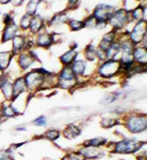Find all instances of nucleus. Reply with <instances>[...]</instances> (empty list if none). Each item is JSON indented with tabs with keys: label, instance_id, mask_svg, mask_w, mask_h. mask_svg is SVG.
I'll list each match as a JSON object with an SVG mask.
<instances>
[{
	"label": "nucleus",
	"instance_id": "nucleus-3",
	"mask_svg": "<svg viewBox=\"0 0 147 160\" xmlns=\"http://www.w3.org/2000/svg\"><path fill=\"white\" fill-rule=\"evenodd\" d=\"M79 78L75 75L71 66H62L57 73V88L73 90L79 87Z\"/></svg>",
	"mask_w": 147,
	"mask_h": 160
},
{
	"label": "nucleus",
	"instance_id": "nucleus-10",
	"mask_svg": "<svg viewBox=\"0 0 147 160\" xmlns=\"http://www.w3.org/2000/svg\"><path fill=\"white\" fill-rule=\"evenodd\" d=\"M34 43H36V47L42 48V49L51 48L54 45L51 32H47L46 30H43L42 32H38L34 36Z\"/></svg>",
	"mask_w": 147,
	"mask_h": 160
},
{
	"label": "nucleus",
	"instance_id": "nucleus-28",
	"mask_svg": "<svg viewBox=\"0 0 147 160\" xmlns=\"http://www.w3.org/2000/svg\"><path fill=\"white\" fill-rule=\"evenodd\" d=\"M67 26L69 28V30L71 32H80L81 30L85 29V24H83V21L80 19H74V18H70L68 21Z\"/></svg>",
	"mask_w": 147,
	"mask_h": 160
},
{
	"label": "nucleus",
	"instance_id": "nucleus-37",
	"mask_svg": "<svg viewBox=\"0 0 147 160\" xmlns=\"http://www.w3.org/2000/svg\"><path fill=\"white\" fill-rule=\"evenodd\" d=\"M2 22L4 25H8L12 22H15V15H14V13H5L2 18Z\"/></svg>",
	"mask_w": 147,
	"mask_h": 160
},
{
	"label": "nucleus",
	"instance_id": "nucleus-46",
	"mask_svg": "<svg viewBox=\"0 0 147 160\" xmlns=\"http://www.w3.org/2000/svg\"><path fill=\"white\" fill-rule=\"evenodd\" d=\"M139 3H142L143 5H145L147 7V0H138Z\"/></svg>",
	"mask_w": 147,
	"mask_h": 160
},
{
	"label": "nucleus",
	"instance_id": "nucleus-38",
	"mask_svg": "<svg viewBox=\"0 0 147 160\" xmlns=\"http://www.w3.org/2000/svg\"><path fill=\"white\" fill-rule=\"evenodd\" d=\"M81 0H67V10H74L78 8Z\"/></svg>",
	"mask_w": 147,
	"mask_h": 160
},
{
	"label": "nucleus",
	"instance_id": "nucleus-9",
	"mask_svg": "<svg viewBox=\"0 0 147 160\" xmlns=\"http://www.w3.org/2000/svg\"><path fill=\"white\" fill-rule=\"evenodd\" d=\"M15 57H16V63L20 69V71L24 74L27 71H30L31 69H32V67L34 65V63H37V61L32 57V55L27 50H25L17 54Z\"/></svg>",
	"mask_w": 147,
	"mask_h": 160
},
{
	"label": "nucleus",
	"instance_id": "nucleus-49",
	"mask_svg": "<svg viewBox=\"0 0 147 160\" xmlns=\"http://www.w3.org/2000/svg\"><path fill=\"white\" fill-rule=\"evenodd\" d=\"M2 15V11H1V9H0V16Z\"/></svg>",
	"mask_w": 147,
	"mask_h": 160
},
{
	"label": "nucleus",
	"instance_id": "nucleus-19",
	"mask_svg": "<svg viewBox=\"0 0 147 160\" xmlns=\"http://www.w3.org/2000/svg\"><path fill=\"white\" fill-rule=\"evenodd\" d=\"M80 56V52L78 49H72L70 48L69 50L65 51L63 54L60 55L59 62L61 66H71L73 62Z\"/></svg>",
	"mask_w": 147,
	"mask_h": 160
},
{
	"label": "nucleus",
	"instance_id": "nucleus-8",
	"mask_svg": "<svg viewBox=\"0 0 147 160\" xmlns=\"http://www.w3.org/2000/svg\"><path fill=\"white\" fill-rule=\"evenodd\" d=\"M117 9V6H114L108 3H98L94 6L91 12L92 16L97 20V22H107L113 13Z\"/></svg>",
	"mask_w": 147,
	"mask_h": 160
},
{
	"label": "nucleus",
	"instance_id": "nucleus-32",
	"mask_svg": "<svg viewBox=\"0 0 147 160\" xmlns=\"http://www.w3.org/2000/svg\"><path fill=\"white\" fill-rule=\"evenodd\" d=\"M83 24H85V29L87 30H95L96 24H97V20L92 16V14L90 13L88 15H86L85 18L82 19Z\"/></svg>",
	"mask_w": 147,
	"mask_h": 160
},
{
	"label": "nucleus",
	"instance_id": "nucleus-40",
	"mask_svg": "<svg viewBox=\"0 0 147 160\" xmlns=\"http://www.w3.org/2000/svg\"><path fill=\"white\" fill-rule=\"evenodd\" d=\"M108 27H109V25H108L107 22H97L95 30H98V31H104L105 29H107Z\"/></svg>",
	"mask_w": 147,
	"mask_h": 160
},
{
	"label": "nucleus",
	"instance_id": "nucleus-35",
	"mask_svg": "<svg viewBox=\"0 0 147 160\" xmlns=\"http://www.w3.org/2000/svg\"><path fill=\"white\" fill-rule=\"evenodd\" d=\"M62 160H86V159L83 157L79 151H76V152H71V153L66 154L62 158Z\"/></svg>",
	"mask_w": 147,
	"mask_h": 160
},
{
	"label": "nucleus",
	"instance_id": "nucleus-34",
	"mask_svg": "<svg viewBox=\"0 0 147 160\" xmlns=\"http://www.w3.org/2000/svg\"><path fill=\"white\" fill-rule=\"evenodd\" d=\"M59 137H60V132L58 130L51 129V130L46 131L44 133V138L50 142H55L56 140H58Z\"/></svg>",
	"mask_w": 147,
	"mask_h": 160
},
{
	"label": "nucleus",
	"instance_id": "nucleus-2",
	"mask_svg": "<svg viewBox=\"0 0 147 160\" xmlns=\"http://www.w3.org/2000/svg\"><path fill=\"white\" fill-rule=\"evenodd\" d=\"M134 23L131 21L130 11L125 9L124 7H117L113 15L108 21V25L111 30H114L118 32L127 30Z\"/></svg>",
	"mask_w": 147,
	"mask_h": 160
},
{
	"label": "nucleus",
	"instance_id": "nucleus-31",
	"mask_svg": "<svg viewBox=\"0 0 147 160\" xmlns=\"http://www.w3.org/2000/svg\"><path fill=\"white\" fill-rule=\"evenodd\" d=\"M32 17L29 14L25 13L24 15L21 17L20 21H19V28L21 32H29V29H30V25H31V21H32Z\"/></svg>",
	"mask_w": 147,
	"mask_h": 160
},
{
	"label": "nucleus",
	"instance_id": "nucleus-33",
	"mask_svg": "<svg viewBox=\"0 0 147 160\" xmlns=\"http://www.w3.org/2000/svg\"><path fill=\"white\" fill-rule=\"evenodd\" d=\"M119 124H120V121H119V119H117V118L106 117V118H103L101 120V126L105 129L113 128Z\"/></svg>",
	"mask_w": 147,
	"mask_h": 160
},
{
	"label": "nucleus",
	"instance_id": "nucleus-4",
	"mask_svg": "<svg viewBox=\"0 0 147 160\" xmlns=\"http://www.w3.org/2000/svg\"><path fill=\"white\" fill-rule=\"evenodd\" d=\"M143 144V142L138 141L136 138H124V140L114 142L112 150L114 153L118 154H132L140 150Z\"/></svg>",
	"mask_w": 147,
	"mask_h": 160
},
{
	"label": "nucleus",
	"instance_id": "nucleus-20",
	"mask_svg": "<svg viewBox=\"0 0 147 160\" xmlns=\"http://www.w3.org/2000/svg\"><path fill=\"white\" fill-rule=\"evenodd\" d=\"M83 59L86 60L89 63L98 64V59H97V44L93 43H88L85 47L82 52Z\"/></svg>",
	"mask_w": 147,
	"mask_h": 160
},
{
	"label": "nucleus",
	"instance_id": "nucleus-43",
	"mask_svg": "<svg viewBox=\"0 0 147 160\" xmlns=\"http://www.w3.org/2000/svg\"><path fill=\"white\" fill-rule=\"evenodd\" d=\"M10 3H11V0H0V5H7Z\"/></svg>",
	"mask_w": 147,
	"mask_h": 160
},
{
	"label": "nucleus",
	"instance_id": "nucleus-29",
	"mask_svg": "<svg viewBox=\"0 0 147 160\" xmlns=\"http://www.w3.org/2000/svg\"><path fill=\"white\" fill-rule=\"evenodd\" d=\"M0 113H1L3 118H13L16 115H18V112L16 109L13 107L12 104H2V107L0 109Z\"/></svg>",
	"mask_w": 147,
	"mask_h": 160
},
{
	"label": "nucleus",
	"instance_id": "nucleus-39",
	"mask_svg": "<svg viewBox=\"0 0 147 160\" xmlns=\"http://www.w3.org/2000/svg\"><path fill=\"white\" fill-rule=\"evenodd\" d=\"M97 59H98V63L99 62H103L105 60H107V55H106V51L101 50L97 47Z\"/></svg>",
	"mask_w": 147,
	"mask_h": 160
},
{
	"label": "nucleus",
	"instance_id": "nucleus-16",
	"mask_svg": "<svg viewBox=\"0 0 147 160\" xmlns=\"http://www.w3.org/2000/svg\"><path fill=\"white\" fill-rule=\"evenodd\" d=\"M79 152L86 159H99L104 156V151L103 149H101V148L83 145L82 148L79 149Z\"/></svg>",
	"mask_w": 147,
	"mask_h": 160
},
{
	"label": "nucleus",
	"instance_id": "nucleus-7",
	"mask_svg": "<svg viewBox=\"0 0 147 160\" xmlns=\"http://www.w3.org/2000/svg\"><path fill=\"white\" fill-rule=\"evenodd\" d=\"M147 30V19L138 21L131 24L130 28H128L129 38L135 45L141 44L145 39V34Z\"/></svg>",
	"mask_w": 147,
	"mask_h": 160
},
{
	"label": "nucleus",
	"instance_id": "nucleus-11",
	"mask_svg": "<svg viewBox=\"0 0 147 160\" xmlns=\"http://www.w3.org/2000/svg\"><path fill=\"white\" fill-rule=\"evenodd\" d=\"M88 66H89V62H87L83 58L78 57L73 62V64L71 65V68L78 78L90 79L88 76V68H89Z\"/></svg>",
	"mask_w": 147,
	"mask_h": 160
},
{
	"label": "nucleus",
	"instance_id": "nucleus-14",
	"mask_svg": "<svg viewBox=\"0 0 147 160\" xmlns=\"http://www.w3.org/2000/svg\"><path fill=\"white\" fill-rule=\"evenodd\" d=\"M45 28H46V20L40 14H36V15H33L32 17L30 29L27 32L31 36H36L38 32L45 30Z\"/></svg>",
	"mask_w": 147,
	"mask_h": 160
},
{
	"label": "nucleus",
	"instance_id": "nucleus-23",
	"mask_svg": "<svg viewBox=\"0 0 147 160\" xmlns=\"http://www.w3.org/2000/svg\"><path fill=\"white\" fill-rule=\"evenodd\" d=\"M146 10H147V7L143 5L142 3H139L134 9H131L130 11V18L132 22L135 23V22H138V21L146 19Z\"/></svg>",
	"mask_w": 147,
	"mask_h": 160
},
{
	"label": "nucleus",
	"instance_id": "nucleus-12",
	"mask_svg": "<svg viewBox=\"0 0 147 160\" xmlns=\"http://www.w3.org/2000/svg\"><path fill=\"white\" fill-rule=\"evenodd\" d=\"M20 32H21V30L19 28V25L16 22H12L8 25H4L0 42L2 44L9 42V41H11L17 34L20 33Z\"/></svg>",
	"mask_w": 147,
	"mask_h": 160
},
{
	"label": "nucleus",
	"instance_id": "nucleus-45",
	"mask_svg": "<svg viewBox=\"0 0 147 160\" xmlns=\"http://www.w3.org/2000/svg\"><path fill=\"white\" fill-rule=\"evenodd\" d=\"M6 74V72H4L3 70H1V69H0V80H1L2 78H3V76Z\"/></svg>",
	"mask_w": 147,
	"mask_h": 160
},
{
	"label": "nucleus",
	"instance_id": "nucleus-41",
	"mask_svg": "<svg viewBox=\"0 0 147 160\" xmlns=\"http://www.w3.org/2000/svg\"><path fill=\"white\" fill-rule=\"evenodd\" d=\"M10 155V150L8 149H2V150H0V160H2L4 158H6L7 156H9Z\"/></svg>",
	"mask_w": 147,
	"mask_h": 160
},
{
	"label": "nucleus",
	"instance_id": "nucleus-30",
	"mask_svg": "<svg viewBox=\"0 0 147 160\" xmlns=\"http://www.w3.org/2000/svg\"><path fill=\"white\" fill-rule=\"evenodd\" d=\"M107 140L105 138H101V137H98V138H90V140L85 141L83 142V145L86 147H95V148H102L104 145L107 144Z\"/></svg>",
	"mask_w": 147,
	"mask_h": 160
},
{
	"label": "nucleus",
	"instance_id": "nucleus-15",
	"mask_svg": "<svg viewBox=\"0 0 147 160\" xmlns=\"http://www.w3.org/2000/svg\"><path fill=\"white\" fill-rule=\"evenodd\" d=\"M27 34L19 33L11 40V51L15 54V56L27 49Z\"/></svg>",
	"mask_w": 147,
	"mask_h": 160
},
{
	"label": "nucleus",
	"instance_id": "nucleus-17",
	"mask_svg": "<svg viewBox=\"0 0 147 160\" xmlns=\"http://www.w3.org/2000/svg\"><path fill=\"white\" fill-rule=\"evenodd\" d=\"M26 92H27V88L24 74H22L17 76L13 80V98H16L17 96Z\"/></svg>",
	"mask_w": 147,
	"mask_h": 160
},
{
	"label": "nucleus",
	"instance_id": "nucleus-6",
	"mask_svg": "<svg viewBox=\"0 0 147 160\" xmlns=\"http://www.w3.org/2000/svg\"><path fill=\"white\" fill-rule=\"evenodd\" d=\"M24 77L29 92H36L42 89L46 77L37 70V68H32L30 71L26 72Z\"/></svg>",
	"mask_w": 147,
	"mask_h": 160
},
{
	"label": "nucleus",
	"instance_id": "nucleus-21",
	"mask_svg": "<svg viewBox=\"0 0 147 160\" xmlns=\"http://www.w3.org/2000/svg\"><path fill=\"white\" fill-rule=\"evenodd\" d=\"M134 59L136 64L147 66V47L142 44L135 46Z\"/></svg>",
	"mask_w": 147,
	"mask_h": 160
},
{
	"label": "nucleus",
	"instance_id": "nucleus-25",
	"mask_svg": "<svg viewBox=\"0 0 147 160\" xmlns=\"http://www.w3.org/2000/svg\"><path fill=\"white\" fill-rule=\"evenodd\" d=\"M81 135V128H79L75 124H70L66 127V129L63 132V136H64L68 140H73V138L79 137Z\"/></svg>",
	"mask_w": 147,
	"mask_h": 160
},
{
	"label": "nucleus",
	"instance_id": "nucleus-1",
	"mask_svg": "<svg viewBox=\"0 0 147 160\" xmlns=\"http://www.w3.org/2000/svg\"><path fill=\"white\" fill-rule=\"evenodd\" d=\"M121 74L122 67L120 60L107 59L97 64L94 77L101 81H110L120 77Z\"/></svg>",
	"mask_w": 147,
	"mask_h": 160
},
{
	"label": "nucleus",
	"instance_id": "nucleus-24",
	"mask_svg": "<svg viewBox=\"0 0 147 160\" xmlns=\"http://www.w3.org/2000/svg\"><path fill=\"white\" fill-rule=\"evenodd\" d=\"M121 43L119 40H116L115 42L112 43L109 48L106 50L107 59H114V60H120L121 58Z\"/></svg>",
	"mask_w": 147,
	"mask_h": 160
},
{
	"label": "nucleus",
	"instance_id": "nucleus-26",
	"mask_svg": "<svg viewBox=\"0 0 147 160\" xmlns=\"http://www.w3.org/2000/svg\"><path fill=\"white\" fill-rule=\"evenodd\" d=\"M43 1L44 0H29V2H27L26 5L25 13L29 14L31 16L36 15V14H37L38 7Z\"/></svg>",
	"mask_w": 147,
	"mask_h": 160
},
{
	"label": "nucleus",
	"instance_id": "nucleus-47",
	"mask_svg": "<svg viewBox=\"0 0 147 160\" xmlns=\"http://www.w3.org/2000/svg\"><path fill=\"white\" fill-rule=\"evenodd\" d=\"M2 160H14V159H13V157H11V155H9V156H7L6 158H4Z\"/></svg>",
	"mask_w": 147,
	"mask_h": 160
},
{
	"label": "nucleus",
	"instance_id": "nucleus-42",
	"mask_svg": "<svg viewBox=\"0 0 147 160\" xmlns=\"http://www.w3.org/2000/svg\"><path fill=\"white\" fill-rule=\"evenodd\" d=\"M25 2V0H11V3L14 7H20L22 6L23 3Z\"/></svg>",
	"mask_w": 147,
	"mask_h": 160
},
{
	"label": "nucleus",
	"instance_id": "nucleus-44",
	"mask_svg": "<svg viewBox=\"0 0 147 160\" xmlns=\"http://www.w3.org/2000/svg\"><path fill=\"white\" fill-rule=\"evenodd\" d=\"M16 131H20V132L26 131V127H24V126H22V127H17V128H16Z\"/></svg>",
	"mask_w": 147,
	"mask_h": 160
},
{
	"label": "nucleus",
	"instance_id": "nucleus-27",
	"mask_svg": "<svg viewBox=\"0 0 147 160\" xmlns=\"http://www.w3.org/2000/svg\"><path fill=\"white\" fill-rule=\"evenodd\" d=\"M121 92H111L108 93H105L100 100V103L103 105H109V104L114 103L119 99V97L121 96Z\"/></svg>",
	"mask_w": 147,
	"mask_h": 160
},
{
	"label": "nucleus",
	"instance_id": "nucleus-48",
	"mask_svg": "<svg viewBox=\"0 0 147 160\" xmlns=\"http://www.w3.org/2000/svg\"><path fill=\"white\" fill-rule=\"evenodd\" d=\"M2 120H3V117H2L1 113H0V125H1V123H2Z\"/></svg>",
	"mask_w": 147,
	"mask_h": 160
},
{
	"label": "nucleus",
	"instance_id": "nucleus-13",
	"mask_svg": "<svg viewBox=\"0 0 147 160\" xmlns=\"http://www.w3.org/2000/svg\"><path fill=\"white\" fill-rule=\"evenodd\" d=\"M0 92H1L4 99L12 101L13 99V80L6 72L3 78L0 80Z\"/></svg>",
	"mask_w": 147,
	"mask_h": 160
},
{
	"label": "nucleus",
	"instance_id": "nucleus-50",
	"mask_svg": "<svg viewBox=\"0 0 147 160\" xmlns=\"http://www.w3.org/2000/svg\"><path fill=\"white\" fill-rule=\"evenodd\" d=\"M122 160H124V159H122Z\"/></svg>",
	"mask_w": 147,
	"mask_h": 160
},
{
	"label": "nucleus",
	"instance_id": "nucleus-36",
	"mask_svg": "<svg viewBox=\"0 0 147 160\" xmlns=\"http://www.w3.org/2000/svg\"><path fill=\"white\" fill-rule=\"evenodd\" d=\"M32 124L34 125V126H37V127H45L47 125V119L46 117L41 115L39 117H37V119H34Z\"/></svg>",
	"mask_w": 147,
	"mask_h": 160
},
{
	"label": "nucleus",
	"instance_id": "nucleus-18",
	"mask_svg": "<svg viewBox=\"0 0 147 160\" xmlns=\"http://www.w3.org/2000/svg\"><path fill=\"white\" fill-rule=\"evenodd\" d=\"M69 20H70V17L66 11L58 12V13H55L48 21H46V26H48L49 28H55V27H59L63 25H67Z\"/></svg>",
	"mask_w": 147,
	"mask_h": 160
},
{
	"label": "nucleus",
	"instance_id": "nucleus-22",
	"mask_svg": "<svg viewBox=\"0 0 147 160\" xmlns=\"http://www.w3.org/2000/svg\"><path fill=\"white\" fill-rule=\"evenodd\" d=\"M14 57H15V54L11 50L0 51V69L4 72L8 71L11 64L13 63Z\"/></svg>",
	"mask_w": 147,
	"mask_h": 160
},
{
	"label": "nucleus",
	"instance_id": "nucleus-5",
	"mask_svg": "<svg viewBox=\"0 0 147 160\" xmlns=\"http://www.w3.org/2000/svg\"><path fill=\"white\" fill-rule=\"evenodd\" d=\"M125 127L131 134H140L147 130V115L131 114L125 117Z\"/></svg>",
	"mask_w": 147,
	"mask_h": 160
}]
</instances>
